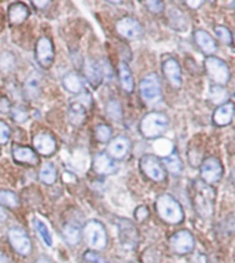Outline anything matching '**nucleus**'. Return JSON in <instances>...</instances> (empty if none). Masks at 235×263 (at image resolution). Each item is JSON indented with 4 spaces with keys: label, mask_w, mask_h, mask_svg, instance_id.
Instances as JSON below:
<instances>
[{
    "label": "nucleus",
    "mask_w": 235,
    "mask_h": 263,
    "mask_svg": "<svg viewBox=\"0 0 235 263\" xmlns=\"http://www.w3.org/2000/svg\"><path fill=\"white\" fill-rule=\"evenodd\" d=\"M191 200L194 208L202 218H210L213 214L214 190L202 181H195L192 185Z\"/></svg>",
    "instance_id": "1"
},
{
    "label": "nucleus",
    "mask_w": 235,
    "mask_h": 263,
    "mask_svg": "<svg viewBox=\"0 0 235 263\" xmlns=\"http://www.w3.org/2000/svg\"><path fill=\"white\" fill-rule=\"evenodd\" d=\"M155 210L164 222L169 224H179L184 220V211L178 200L171 194H161L155 200Z\"/></svg>",
    "instance_id": "2"
},
{
    "label": "nucleus",
    "mask_w": 235,
    "mask_h": 263,
    "mask_svg": "<svg viewBox=\"0 0 235 263\" xmlns=\"http://www.w3.org/2000/svg\"><path fill=\"white\" fill-rule=\"evenodd\" d=\"M168 125H169V119L167 115L154 110L143 116L139 124V129L145 138L153 139L161 137L167 131Z\"/></svg>",
    "instance_id": "3"
},
{
    "label": "nucleus",
    "mask_w": 235,
    "mask_h": 263,
    "mask_svg": "<svg viewBox=\"0 0 235 263\" xmlns=\"http://www.w3.org/2000/svg\"><path fill=\"white\" fill-rule=\"evenodd\" d=\"M83 237L91 251H102L107 246L106 229L99 220H88L83 228Z\"/></svg>",
    "instance_id": "4"
},
{
    "label": "nucleus",
    "mask_w": 235,
    "mask_h": 263,
    "mask_svg": "<svg viewBox=\"0 0 235 263\" xmlns=\"http://www.w3.org/2000/svg\"><path fill=\"white\" fill-rule=\"evenodd\" d=\"M205 69L209 74V78L212 79V82L216 84V86L224 87L227 83L230 82L231 72L228 65L219 57L210 55L206 57L205 60Z\"/></svg>",
    "instance_id": "5"
},
{
    "label": "nucleus",
    "mask_w": 235,
    "mask_h": 263,
    "mask_svg": "<svg viewBox=\"0 0 235 263\" xmlns=\"http://www.w3.org/2000/svg\"><path fill=\"white\" fill-rule=\"evenodd\" d=\"M139 91H141L142 100L147 105L159 104L163 98V91H161V83L157 74H147L146 78L142 79L139 84Z\"/></svg>",
    "instance_id": "6"
},
{
    "label": "nucleus",
    "mask_w": 235,
    "mask_h": 263,
    "mask_svg": "<svg viewBox=\"0 0 235 263\" xmlns=\"http://www.w3.org/2000/svg\"><path fill=\"white\" fill-rule=\"evenodd\" d=\"M119 229V237H120L121 247L127 251H133L139 244V232L132 220L120 218L115 222Z\"/></svg>",
    "instance_id": "7"
},
{
    "label": "nucleus",
    "mask_w": 235,
    "mask_h": 263,
    "mask_svg": "<svg viewBox=\"0 0 235 263\" xmlns=\"http://www.w3.org/2000/svg\"><path fill=\"white\" fill-rule=\"evenodd\" d=\"M91 105H92V100H91L90 94H82L80 97L74 98L69 104V121L73 125L84 124L87 119V113H88V109H90Z\"/></svg>",
    "instance_id": "8"
},
{
    "label": "nucleus",
    "mask_w": 235,
    "mask_h": 263,
    "mask_svg": "<svg viewBox=\"0 0 235 263\" xmlns=\"http://www.w3.org/2000/svg\"><path fill=\"white\" fill-rule=\"evenodd\" d=\"M141 170L146 177L154 182H163L167 179V171L161 160L154 155H145L141 159Z\"/></svg>",
    "instance_id": "9"
},
{
    "label": "nucleus",
    "mask_w": 235,
    "mask_h": 263,
    "mask_svg": "<svg viewBox=\"0 0 235 263\" xmlns=\"http://www.w3.org/2000/svg\"><path fill=\"white\" fill-rule=\"evenodd\" d=\"M115 30L117 33L127 40L141 39L143 36V25L133 17H123L115 22Z\"/></svg>",
    "instance_id": "10"
},
{
    "label": "nucleus",
    "mask_w": 235,
    "mask_h": 263,
    "mask_svg": "<svg viewBox=\"0 0 235 263\" xmlns=\"http://www.w3.org/2000/svg\"><path fill=\"white\" fill-rule=\"evenodd\" d=\"M54 58H55V48L52 40L47 36L40 37L36 43V61L38 66L43 69H50L54 64Z\"/></svg>",
    "instance_id": "11"
},
{
    "label": "nucleus",
    "mask_w": 235,
    "mask_h": 263,
    "mask_svg": "<svg viewBox=\"0 0 235 263\" xmlns=\"http://www.w3.org/2000/svg\"><path fill=\"white\" fill-rule=\"evenodd\" d=\"M9 241L13 250L21 256H29L32 254V241L25 230L21 228H11L7 233Z\"/></svg>",
    "instance_id": "12"
},
{
    "label": "nucleus",
    "mask_w": 235,
    "mask_h": 263,
    "mask_svg": "<svg viewBox=\"0 0 235 263\" xmlns=\"http://www.w3.org/2000/svg\"><path fill=\"white\" fill-rule=\"evenodd\" d=\"M201 181L206 185H213L219 182L223 177V165L220 160L216 157H208L202 161L200 168Z\"/></svg>",
    "instance_id": "13"
},
{
    "label": "nucleus",
    "mask_w": 235,
    "mask_h": 263,
    "mask_svg": "<svg viewBox=\"0 0 235 263\" xmlns=\"http://www.w3.org/2000/svg\"><path fill=\"white\" fill-rule=\"evenodd\" d=\"M169 246L175 254L187 255L194 250L195 240H194V236L187 230H179L169 238Z\"/></svg>",
    "instance_id": "14"
},
{
    "label": "nucleus",
    "mask_w": 235,
    "mask_h": 263,
    "mask_svg": "<svg viewBox=\"0 0 235 263\" xmlns=\"http://www.w3.org/2000/svg\"><path fill=\"white\" fill-rule=\"evenodd\" d=\"M131 149V141L125 135H119L107 145V156L113 160H123Z\"/></svg>",
    "instance_id": "15"
},
{
    "label": "nucleus",
    "mask_w": 235,
    "mask_h": 263,
    "mask_svg": "<svg viewBox=\"0 0 235 263\" xmlns=\"http://www.w3.org/2000/svg\"><path fill=\"white\" fill-rule=\"evenodd\" d=\"M163 72L165 74V78L169 82L173 88H180L182 83H183V78H182V68L180 64L175 58H167L163 62Z\"/></svg>",
    "instance_id": "16"
},
{
    "label": "nucleus",
    "mask_w": 235,
    "mask_h": 263,
    "mask_svg": "<svg viewBox=\"0 0 235 263\" xmlns=\"http://www.w3.org/2000/svg\"><path fill=\"white\" fill-rule=\"evenodd\" d=\"M33 145L34 149L43 156H52L56 151L55 138L48 133H40V134L34 135Z\"/></svg>",
    "instance_id": "17"
},
{
    "label": "nucleus",
    "mask_w": 235,
    "mask_h": 263,
    "mask_svg": "<svg viewBox=\"0 0 235 263\" xmlns=\"http://www.w3.org/2000/svg\"><path fill=\"white\" fill-rule=\"evenodd\" d=\"M194 42H195V44L198 46V48L208 57L213 55L214 52L218 51V43L214 42L213 37H212L206 30H195V32H194Z\"/></svg>",
    "instance_id": "18"
},
{
    "label": "nucleus",
    "mask_w": 235,
    "mask_h": 263,
    "mask_svg": "<svg viewBox=\"0 0 235 263\" xmlns=\"http://www.w3.org/2000/svg\"><path fill=\"white\" fill-rule=\"evenodd\" d=\"M84 74H86V79L88 80L92 88H98L102 84V70H101V66H99V64L95 60L88 58L86 61V64H84Z\"/></svg>",
    "instance_id": "19"
},
{
    "label": "nucleus",
    "mask_w": 235,
    "mask_h": 263,
    "mask_svg": "<svg viewBox=\"0 0 235 263\" xmlns=\"http://www.w3.org/2000/svg\"><path fill=\"white\" fill-rule=\"evenodd\" d=\"M13 157L19 164H28V165H36L38 163V156L32 147L14 145Z\"/></svg>",
    "instance_id": "20"
},
{
    "label": "nucleus",
    "mask_w": 235,
    "mask_h": 263,
    "mask_svg": "<svg viewBox=\"0 0 235 263\" xmlns=\"http://www.w3.org/2000/svg\"><path fill=\"white\" fill-rule=\"evenodd\" d=\"M232 117H234V104L228 101L216 108L213 112V123L219 127H224L230 124Z\"/></svg>",
    "instance_id": "21"
},
{
    "label": "nucleus",
    "mask_w": 235,
    "mask_h": 263,
    "mask_svg": "<svg viewBox=\"0 0 235 263\" xmlns=\"http://www.w3.org/2000/svg\"><path fill=\"white\" fill-rule=\"evenodd\" d=\"M94 170L95 173L101 174V175H109L113 174L117 170L114 160L110 159L107 153H98L94 159Z\"/></svg>",
    "instance_id": "22"
},
{
    "label": "nucleus",
    "mask_w": 235,
    "mask_h": 263,
    "mask_svg": "<svg viewBox=\"0 0 235 263\" xmlns=\"http://www.w3.org/2000/svg\"><path fill=\"white\" fill-rule=\"evenodd\" d=\"M28 17H29V9H28V6L21 3V2L10 5L9 21L11 25H21V24H24L28 20Z\"/></svg>",
    "instance_id": "23"
},
{
    "label": "nucleus",
    "mask_w": 235,
    "mask_h": 263,
    "mask_svg": "<svg viewBox=\"0 0 235 263\" xmlns=\"http://www.w3.org/2000/svg\"><path fill=\"white\" fill-rule=\"evenodd\" d=\"M42 91V80L38 73H32L25 80L24 84V95L28 100H37Z\"/></svg>",
    "instance_id": "24"
},
{
    "label": "nucleus",
    "mask_w": 235,
    "mask_h": 263,
    "mask_svg": "<svg viewBox=\"0 0 235 263\" xmlns=\"http://www.w3.org/2000/svg\"><path fill=\"white\" fill-rule=\"evenodd\" d=\"M62 84L65 90H68L72 94H80L84 90V83H83L82 76L76 72H69L62 78Z\"/></svg>",
    "instance_id": "25"
},
{
    "label": "nucleus",
    "mask_w": 235,
    "mask_h": 263,
    "mask_svg": "<svg viewBox=\"0 0 235 263\" xmlns=\"http://www.w3.org/2000/svg\"><path fill=\"white\" fill-rule=\"evenodd\" d=\"M119 79H120V84L125 92H132L135 90V82H133L132 72L129 69L127 62H120L119 64Z\"/></svg>",
    "instance_id": "26"
},
{
    "label": "nucleus",
    "mask_w": 235,
    "mask_h": 263,
    "mask_svg": "<svg viewBox=\"0 0 235 263\" xmlns=\"http://www.w3.org/2000/svg\"><path fill=\"white\" fill-rule=\"evenodd\" d=\"M161 163H163L165 171L171 173L172 175H179L183 171V163H182V160H180V157L175 152L171 153V155L165 156L161 160Z\"/></svg>",
    "instance_id": "27"
},
{
    "label": "nucleus",
    "mask_w": 235,
    "mask_h": 263,
    "mask_svg": "<svg viewBox=\"0 0 235 263\" xmlns=\"http://www.w3.org/2000/svg\"><path fill=\"white\" fill-rule=\"evenodd\" d=\"M62 237L69 246H77L82 240V230L74 223H65L62 228Z\"/></svg>",
    "instance_id": "28"
},
{
    "label": "nucleus",
    "mask_w": 235,
    "mask_h": 263,
    "mask_svg": "<svg viewBox=\"0 0 235 263\" xmlns=\"http://www.w3.org/2000/svg\"><path fill=\"white\" fill-rule=\"evenodd\" d=\"M0 205L10 208V210H15L21 207V199L17 193H14L11 190L2 189L0 190Z\"/></svg>",
    "instance_id": "29"
},
{
    "label": "nucleus",
    "mask_w": 235,
    "mask_h": 263,
    "mask_svg": "<svg viewBox=\"0 0 235 263\" xmlns=\"http://www.w3.org/2000/svg\"><path fill=\"white\" fill-rule=\"evenodd\" d=\"M38 178L46 185H54L58 179V171H56L55 165L52 163H44L40 168Z\"/></svg>",
    "instance_id": "30"
},
{
    "label": "nucleus",
    "mask_w": 235,
    "mask_h": 263,
    "mask_svg": "<svg viewBox=\"0 0 235 263\" xmlns=\"http://www.w3.org/2000/svg\"><path fill=\"white\" fill-rule=\"evenodd\" d=\"M33 226L36 229V232L38 233V236H40V238L43 240L44 244L47 247H52V236L50 233V230H48L47 224L44 223L40 218H34Z\"/></svg>",
    "instance_id": "31"
},
{
    "label": "nucleus",
    "mask_w": 235,
    "mask_h": 263,
    "mask_svg": "<svg viewBox=\"0 0 235 263\" xmlns=\"http://www.w3.org/2000/svg\"><path fill=\"white\" fill-rule=\"evenodd\" d=\"M228 98H230V94L228 91L222 86H212L210 88V101L216 105H223L228 102Z\"/></svg>",
    "instance_id": "32"
},
{
    "label": "nucleus",
    "mask_w": 235,
    "mask_h": 263,
    "mask_svg": "<svg viewBox=\"0 0 235 263\" xmlns=\"http://www.w3.org/2000/svg\"><path fill=\"white\" fill-rule=\"evenodd\" d=\"M106 115L111 120L120 121L123 119V106L117 100H110L106 105Z\"/></svg>",
    "instance_id": "33"
},
{
    "label": "nucleus",
    "mask_w": 235,
    "mask_h": 263,
    "mask_svg": "<svg viewBox=\"0 0 235 263\" xmlns=\"http://www.w3.org/2000/svg\"><path fill=\"white\" fill-rule=\"evenodd\" d=\"M95 138L99 142H109L111 138V128L107 124H98L95 127Z\"/></svg>",
    "instance_id": "34"
},
{
    "label": "nucleus",
    "mask_w": 235,
    "mask_h": 263,
    "mask_svg": "<svg viewBox=\"0 0 235 263\" xmlns=\"http://www.w3.org/2000/svg\"><path fill=\"white\" fill-rule=\"evenodd\" d=\"M214 32H216V36H218L220 42H223L227 46L232 44V35H231V30L227 26L216 25L214 26Z\"/></svg>",
    "instance_id": "35"
},
{
    "label": "nucleus",
    "mask_w": 235,
    "mask_h": 263,
    "mask_svg": "<svg viewBox=\"0 0 235 263\" xmlns=\"http://www.w3.org/2000/svg\"><path fill=\"white\" fill-rule=\"evenodd\" d=\"M15 66V58H14L13 54H10L9 51L3 52L0 55V69L3 72H9Z\"/></svg>",
    "instance_id": "36"
},
{
    "label": "nucleus",
    "mask_w": 235,
    "mask_h": 263,
    "mask_svg": "<svg viewBox=\"0 0 235 263\" xmlns=\"http://www.w3.org/2000/svg\"><path fill=\"white\" fill-rule=\"evenodd\" d=\"M169 22H171L172 26L175 25V22H180V26L183 28V30L187 26V24H186V17L176 7H172V10L169 11Z\"/></svg>",
    "instance_id": "37"
},
{
    "label": "nucleus",
    "mask_w": 235,
    "mask_h": 263,
    "mask_svg": "<svg viewBox=\"0 0 235 263\" xmlns=\"http://www.w3.org/2000/svg\"><path fill=\"white\" fill-rule=\"evenodd\" d=\"M11 116H13V120L17 121V123H25L28 119H29V115L26 112V109L24 106H15V108H11Z\"/></svg>",
    "instance_id": "38"
},
{
    "label": "nucleus",
    "mask_w": 235,
    "mask_h": 263,
    "mask_svg": "<svg viewBox=\"0 0 235 263\" xmlns=\"http://www.w3.org/2000/svg\"><path fill=\"white\" fill-rule=\"evenodd\" d=\"M143 5L150 13L153 14H161L165 10V5L164 2H159V0H149V2H143Z\"/></svg>",
    "instance_id": "39"
},
{
    "label": "nucleus",
    "mask_w": 235,
    "mask_h": 263,
    "mask_svg": "<svg viewBox=\"0 0 235 263\" xmlns=\"http://www.w3.org/2000/svg\"><path fill=\"white\" fill-rule=\"evenodd\" d=\"M11 137V129L5 121H0V145H6Z\"/></svg>",
    "instance_id": "40"
},
{
    "label": "nucleus",
    "mask_w": 235,
    "mask_h": 263,
    "mask_svg": "<svg viewBox=\"0 0 235 263\" xmlns=\"http://www.w3.org/2000/svg\"><path fill=\"white\" fill-rule=\"evenodd\" d=\"M84 259L90 263H107L106 258H103L102 255L96 251H87L84 254Z\"/></svg>",
    "instance_id": "41"
},
{
    "label": "nucleus",
    "mask_w": 235,
    "mask_h": 263,
    "mask_svg": "<svg viewBox=\"0 0 235 263\" xmlns=\"http://www.w3.org/2000/svg\"><path fill=\"white\" fill-rule=\"evenodd\" d=\"M133 215H135V219H136L138 222H145L150 215L149 208L146 207V205H139V207L135 210V212H133Z\"/></svg>",
    "instance_id": "42"
},
{
    "label": "nucleus",
    "mask_w": 235,
    "mask_h": 263,
    "mask_svg": "<svg viewBox=\"0 0 235 263\" xmlns=\"http://www.w3.org/2000/svg\"><path fill=\"white\" fill-rule=\"evenodd\" d=\"M11 110V104L6 97H0V112L2 113H10Z\"/></svg>",
    "instance_id": "43"
},
{
    "label": "nucleus",
    "mask_w": 235,
    "mask_h": 263,
    "mask_svg": "<svg viewBox=\"0 0 235 263\" xmlns=\"http://www.w3.org/2000/svg\"><path fill=\"white\" fill-rule=\"evenodd\" d=\"M32 5H33L34 7H37V9L44 10L51 5V2H42V0H37V2H32Z\"/></svg>",
    "instance_id": "44"
},
{
    "label": "nucleus",
    "mask_w": 235,
    "mask_h": 263,
    "mask_svg": "<svg viewBox=\"0 0 235 263\" xmlns=\"http://www.w3.org/2000/svg\"><path fill=\"white\" fill-rule=\"evenodd\" d=\"M34 263H54V262H52L51 258H48V256H46V255H40V256L34 260Z\"/></svg>",
    "instance_id": "45"
},
{
    "label": "nucleus",
    "mask_w": 235,
    "mask_h": 263,
    "mask_svg": "<svg viewBox=\"0 0 235 263\" xmlns=\"http://www.w3.org/2000/svg\"><path fill=\"white\" fill-rule=\"evenodd\" d=\"M186 5L188 7H191V9H198V7H201L204 5V2H201V0H198V2H186Z\"/></svg>",
    "instance_id": "46"
},
{
    "label": "nucleus",
    "mask_w": 235,
    "mask_h": 263,
    "mask_svg": "<svg viewBox=\"0 0 235 263\" xmlns=\"http://www.w3.org/2000/svg\"><path fill=\"white\" fill-rule=\"evenodd\" d=\"M192 263H206L205 255L197 254L195 255V258H194V260H192Z\"/></svg>",
    "instance_id": "47"
},
{
    "label": "nucleus",
    "mask_w": 235,
    "mask_h": 263,
    "mask_svg": "<svg viewBox=\"0 0 235 263\" xmlns=\"http://www.w3.org/2000/svg\"><path fill=\"white\" fill-rule=\"evenodd\" d=\"M0 263H10L9 256L5 252H2V251H0Z\"/></svg>",
    "instance_id": "48"
},
{
    "label": "nucleus",
    "mask_w": 235,
    "mask_h": 263,
    "mask_svg": "<svg viewBox=\"0 0 235 263\" xmlns=\"http://www.w3.org/2000/svg\"><path fill=\"white\" fill-rule=\"evenodd\" d=\"M7 219V214L5 212V210L0 207V222H3V220Z\"/></svg>",
    "instance_id": "49"
}]
</instances>
